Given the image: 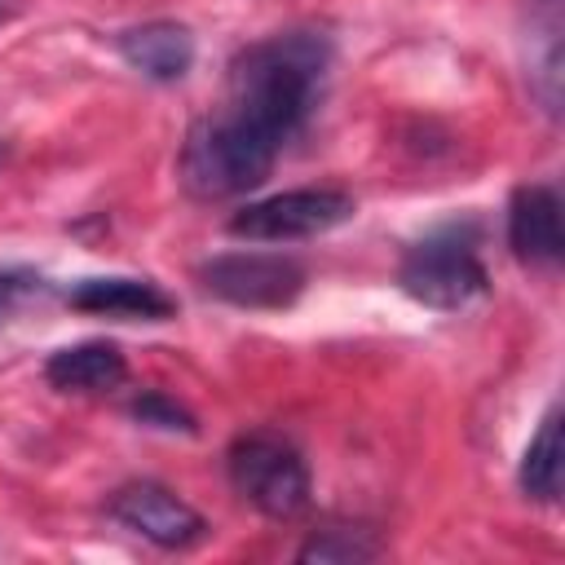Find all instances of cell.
I'll list each match as a JSON object with an SVG mask.
<instances>
[{
  "instance_id": "1",
  "label": "cell",
  "mask_w": 565,
  "mask_h": 565,
  "mask_svg": "<svg viewBox=\"0 0 565 565\" xmlns=\"http://www.w3.org/2000/svg\"><path fill=\"white\" fill-rule=\"evenodd\" d=\"M327 40L309 31H287L252 44L230 66V115L269 141H287L313 110V93L327 71Z\"/></svg>"
},
{
  "instance_id": "2",
  "label": "cell",
  "mask_w": 565,
  "mask_h": 565,
  "mask_svg": "<svg viewBox=\"0 0 565 565\" xmlns=\"http://www.w3.org/2000/svg\"><path fill=\"white\" fill-rule=\"evenodd\" d=\"M278 159V141L247 128L230 110L190 128L181 150V181L199 199H225L260 185Z\"/></svg>"
},
{
  "instance_id": "3",
  "label": "cell",
  "mask_w": 565,
  "mask_h": 565,
  "mask_svg": "<svg viewBox=\"0 0 565 565\" xmlns=\"http://www.w3.org/2000/svg\"><path fill=\"white\" fill-rule=\"evenodd\" d=\"M230 481L234 490L265 516L287 521L296 512H305L309 503V468L300 459V450L278 437V433H243L230 455Z\"/></svg>"
},
{
  "instance_id": "4",
  "label": "cell",
  "mask_w": 565,
  "mask_h": 565,
  "mask_svg": "<svg viewBox=\"0 0 565 565\" xmlns=\"http://www.w3.org/2000/svg\"><path fill=\"white\" fill-rule=\"evenodd\" d=\"M397 282L428 309H463L486 291V269L463 234H433L406 252Z\"/></svg>"
},
{
  "instance_id": "5",
  "label": "cell",
  "mask_w": 565,
  "mask_h": 565,
  "mask_svg": "<svg viewBox=\"0 0 565 565\" xmlns=\"http://www.w3.org/2000/svg\"><path fill=\"white\" fill-rule=\"evenodd\" d=\"M353 216V194L344 190H282L269 199H256L230 216V234L247 243H291L313 238L322 230H335Z\"/></svg>"
},
{
  "instance_id": "6",
  "label": "cell",
  "mask_w": 565,
  "mask_h": 565,
  "mask_svg": "<svg viewBox=\"0 0 565 565\" xmlns=\"http://www.w3.org/2000/svg\"><path fill=\"white\" fill-rule=\"evenodd\" d=\"M199 282L238 309H282L305 291V269L278 252H230L199 265Z\"/></svg>"
},
{
  "instance_id": "7",
  "label": "cell",
  "mask_w": 565,
  "mask_h": 565,
  "mask_svg": "<svg viewBox=\"0 0 565 565\" xmlns=\"http://www.w3.org/2000/svg\"><path fill=\"white\" fill-rule=\"evenodd\" d=\"M110 516L163 552H181L203 539V516L159 481H132L110 494Z\"/></svg>"
},
{
  "instance_id": "8",
  "label": "cell",
  "mask_w": 565,
  "mask_h": 565,
  "mask_svg": "<svg viewBox=\"0 0 565 565\" xmlns=\"http://www.w3.org/2000/svg\"><path fill=\"white\" fill-rule=\"evenodd\" d=\"M508 247L525 265H556L565 252L561 199L552 185H521L508 203Z\"/></svg>"
},
{
  "instance_id": "9",
  "label": "cell",
  "mask_w": 565,
  "mask_h": 565,
  "mask_svg": "<svg viewBox=\"0 0 565 565\" xmlns=\"http://www.w3.org/2000/svg\"><path fill=\"white\" fill-rule=\"evenodd\" d=\"M119 53L146 79H181L194 62V35L181 22H141L119 35Z\"/></svg>"
},
{
  "instance_id": "10",
  "label": "cell",
  "mask_w": 565,
  "mask_h": 565,
  "mask_svg": "<svg viewBox=\"0 0 565 565\" xmlns=\"http://www.w3.org/2000/svg\"><path fill=\"white\" fill-rule=\"evenodd\" d=\"M66 300L84 313H106V318H146L159 322L172 313V300L146 282V278H84L66 291Z\"/></svg>"
},
{
  "instance_id": "11",
  "label": "cell",
  "mask_w": 565,
  "mask_h": 565,
  "mask_svg": "<svg viewBox=\"0 0 565 565\" xmlns=\"http://www.w3.org/2000/svg\"><path fill=\"white\" fill-rule=\"evenodd\" d=\"M128 375V362L115 344L106 340H88V344H71V349H57L49 362H44V380L62 393H106L115 384H124Z\"/></svg>"
},
{
  "instance_id": "12",
  "label": "cell",
  "mask_w": 565,
  "mask_h": 565,
  "mask_svg": "<svg viewBox=\"0 0 565 565\" xmlns=\"http://www.w3.org/2000/svg\"><path fill=\"white\" fill-rule=\"evenodd\" d=\"M561 472H565V446H561V411L552 406L521 459V490L539 503H552L561 494Z\"/></svg>"
},
{
  "instance_id": "13",
  "label": "cell",
  "mask_w": 565,
  "mask_h": 565,
  "mask_svg": "<svg viewBox=\"0 0 565 565\" xmlns=\"http://www.w3.org/2000/svg\"><path fill=\"white\" fill-rule=\"evenodd\" d=\"M530 44H539L543 53L530 57V84L543 102V110H561V9L556 0H543V18H530Z\"/></svg>"
},
{
  "instance_id": "14",
  "label": "cell",
  "mask_w": 565,
  "mask_h": 565,
  "mask_svg": "<svg viewBox=\"0 0 565 565\" xmlns=\"http://www.w3.org/2000/svg\"><path fill=\"white\" fill-rule=\"evenodd\" d=\"M375 556V543L371 539H362L358 530H322V534H313V539H305L300 543V552H296V561H305V565H353V561H371Z\"/></svg>"
},
{
  "instance_id": "15",
  "label": "cell",
  "mask_w": 565,
  "mask_h": 565,
  "mask_svg": "<svg viewBox=\"0 0 565 565\" xmlns=\"http://www.w3.org/2000/svg\"><path fill=\"white\" fill-rule=\"evenodd\" d=\"M132 419H141V424H150V428H168V433H194V428H199L194 415H190L181 402H172L168 393H159V388H150V393H141V397L132 402Z\"/></svg>"
},
{
  "instance_id": "16",
  "label": "cell",
  "mask_w": 565,
  "mask_h": 565,
  "mask_svg": "<svg viewBox=\"0 0 565 565\" xmlns=\"http://www.w3.org/2000/svg\"><path fill=\"white\" fill-rule=\"evenodd\" d=\"M22 291V282H13L9 274H0V322L9 318V305H13V296Z\"/></svg>"
}]
</instances>
